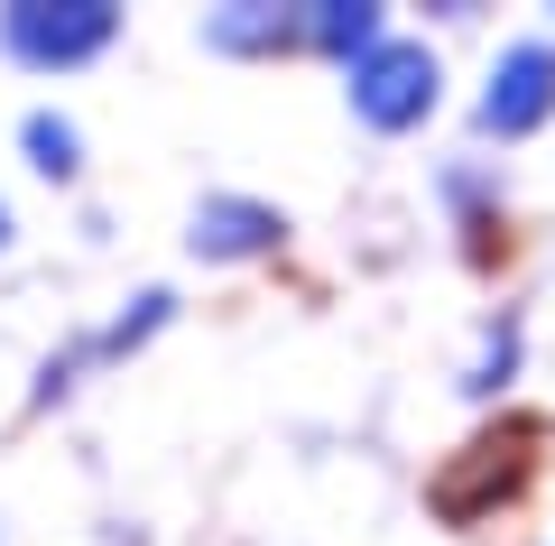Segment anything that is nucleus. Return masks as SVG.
<instances>
[{"instance_id": "nucleus-1", "label": "nucleus", "mask_w": 555, "mask_h": 546, "mask_svg": "<svg viewBox=\"0 0 555 546\" xmlns=\"http://www.w3.org/2000/svg\"><path fill=\"white\" fill-rule=\"evenodd\" d=\"M528 454H537V417H500V427H481L473 445L454 454V464L426 482V500H436V519H454V528H473V519H491L500 500H509L518 482H528Z\"/></svg>"}, {"instance_id": "nucleus-2", "label": "nucleus", "mask_w": 555, "mask_h": 546, "mask_svg": "<svg viewBox=\"0 0 555 546\" xmlns=\"http://www.w3.org/2000/svg\"><path fill=\"white\" fill-rule=\"evenodd\" d=\"M436 102V56L426 47H371V56L352 65V112L371 120V130H408L416 112Z\"/></svg>"}, {"instance_id": "nucleus-3", "label": "nucleus", "mask_w": 555, "mask_h": 546, "mask_svg": "<svg viewBox=\"0 0 555 546\" xmlns=\"http://www.w3.org/2000/svg\"><path fill=\"white\" fill-rule=\"evenodd\" d=\"M0 38L20 47L28 65H75V56H93V47L112 38V10H102V0H65V10H47V0H20V10L0 20Z\"/></svg>"}, {"instance_id": "nucleus-4", "label": "nucleus", "mask_w": 555, "mask_h": 546, "mask_svg": "<svg viewBox=\"0 0 555 546\" xmlns=\"http://www.w3.org/2000/svg\"><path fill=\"white\" fill-rule=\"evenodd\" d=\"M546 112H555V47H509L500 75H491V93H481V120H491L500 139H518Z\"/></svg>"}, {"instance_id": "nucleus-5", "label": "nucleus", "mask_w": 555, "mask_h": 546, "mask_svg": "<svg viewBox=\"0 0 555 546\" xmlns=\"http://www.w3.org/2000/svg\"><path fill=\"white\" fill-rule=\"evenodd\" d=\"M259 241H278L269 204H204L195 214V251H259Z\"/></svg>"}, {"instance_id": "nucleus-6", "label": "nucleus", "mask_w": 555, "mask_h": 546, "mask_svg": "<svg viewBox=\"0 0 555 546\" xmlns=\"http://www.w3.org/2000/svg\"><path fill=\"white\" fill-rule=\"evenodd\" d=\"M28 149H38V167H47V176H75V120L38 112V120H28Z\"/></svg>"}, {"instance_id": "nucleus-7", "label": "nucleus", "mask_w": 555, "mask_h": 546, "mask_svg": "<svg viewBox=\"0 0 555 546\" xmlns=\"http://www.w3.org/2000/svg\"><path fill=\"white\" fill-rule=\"evenodd\" d=\"M0 232H10V214H0Z\"/></svg>"}]
</instances>
